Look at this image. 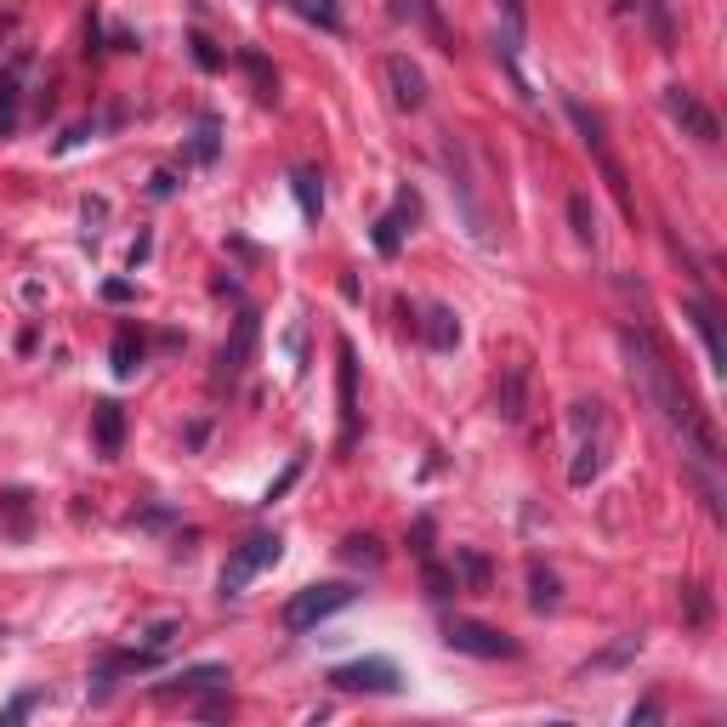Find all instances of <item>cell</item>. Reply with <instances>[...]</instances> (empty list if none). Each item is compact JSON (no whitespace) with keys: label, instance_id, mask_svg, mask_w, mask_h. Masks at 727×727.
Returning <instances> with one entry per match:
<instances>
[{"label":"cell","instance_id":"obj_1","mask_svg":"<svg viewBox=\"0 0 727 727\" xmlns=\"http://www.w3.org/2000/svg\"><path fill=\"white\" fill-rule=\"evenodd\" d=\"M625 353H631V381H637V392L648 398V404L659 409V421L671 426L676 438H682V449H693L705 466H722V438H716V426L705 421V409L693 404V392L682 387V375H676L671 353L659 347L654 330H625Z\"/></svg>","mask_w":727,"mask_h":727},{"label":"cell","instance_id":"obj_2","mask_svg":"<svg viewBox=\"0 0 727 727\" xmlns=\"http://www.w3.org/2000/svg\"><path fill=\"white\" fill-rule=\"evenodd\" d=\"M568 120H574V131H580V142H586V154L597 160V171H603V182L614 188V199H620V211L625 216H637V199H631V177H625V165L614 160V148H608V131H603V120L591 114L580 97H568Z\"/></svg>","mask_w":727,"mask_h":727},{"label":"cell","instance_id":"obj_3","mask_svg":"<svg viewBox=\"0 0 727 727\" xmlns=\"http://www.w3.org/2000/svg\"><path fill=\"white\" fill-rule=\"evenodd\" d=\"M353 603H358L353 580H324V586H302V591H296V597L284 603L279 620H284V631H296V637H302V631H319L330 614H341V608H353Z\"/></svg>","mask_w":727,"mask_h":727},{"label":"cell","instance_id":"obj_4","mask_svg":"<svg viewBox=\"0 0 727 727\" xmlns=\"http://www.w3.org/2000/svg\"><path fill=\"white\" fill-rule=\"evenodd\" d=\"M284 557V540L279 534H250L245 546H233V557H228V568H222V597H245V586L262 574V568H273Z\"/></svg>","mask_w":727,"mask_h":727},{"label":"cell","instance_id":"obj_5","mask_svg":"<svg viewBox=\"0 0 727 727\" xmlns=\"http://www.w3.org/2000/svg\"><path fill=\"white\" fill-rule=\"evenodd\" d=\"M444 642L455 654H472V659H517L523 654L517 637H506V631H495V625H483V620H444Z\"/></svg>","mask_w":727,"mask_h":727},{"label":"cell","instance_id":"obj_6","mask_svg":"<svg viewBox=\"0 0 727 727\" xmlns=\"http://www.w3.org/2000/svg\"><path fill=\"white\" fill-rule=\"evenodd\" d=\"M665 114L682 125V137L705 142V148H716V142H722V120L710 114L705 97H699L693 86H665Z\"/></svg>","mask_w":727,"mask_h":727},{"label":"cell","instance_id":"obj_7","mask_svg":"<svg viewBox=\"0 0 727 727\" xmlns=\"http://www.w3.org/2000/svg\"><path fill=\"white\" fill-rule=\"evenodd\" d=\"M330 688H341V693H398L404 688V671L392 665V659H353V665H336L330 671Z\"/></svg>","mask_w":727,"mask_h":727},{"label":"cell","instance_id":"obj_8","mask_svg":"<svg viewBox=\"0 0 727 727\" xmlns=\"http://www.w3.org/2000/svg\"><path fill=\"white\" fill-rule=\"evenodd\" d=\"M336 398H341V455L358 444V353H353V341H336Z\"/></svg>","mask_w":727,"mask_h":727},{"label":"cell","instance_id":"obj_9","mask_svg":"<svg viewBox=\"0 0 727 727\" xmlns=\"http://www.w3.org/2000/svg\"><path fill=\"white\" fill-rule=\"evenodd\" d=\"M381 69H387L392 103L404 108V114H421V108H426V74H421V63H415V57H404V52H392Z\"/></svg>","mask_w":727,"mask_h":727},{"label":"cell","instance_id":"obj_10","mask_svg":"<svg viewBox=\"0 0 727 727\" xmlns=\"http://www.w3.org/2000/svg\"><path fill=\"white\" fill-rule=\"evenodd\" d=\"M682 313H688V324L699 330V341H705V353H710V370L722 375L727 370V336H722V313L705 302V296H688L682 302Z\"/></svg>","mask_w":727,"mask_h":727},{"label":"cell","instance_id":"obj_11","mask_svg":"<svg viewBox=\"0 0 727 727\" xmlns=\"http://www.w3.org/2000/svg\"><path fill=\"white\" fill-rule=\"evenodd\" d=\"M250 347H256V313H239V330H233V341H222V353H216V381H239V370H245Z\"/></svg>","mask_w":727,"mask_h":727},{"label":"cell","instance_id":"obj_12","mask_svg":"<svg viewBox=\"0 0 727 727\" xmlns=\"http://www.w3.org/2000/svg\"><path fill=\"white\" fill-rule=\"evenodd\" d=\"M91 432H97V455L114 461L120 444H125V409L114 404V398H97V404H91Z\"/></svg>","mask_w":727,"mask_h":727},{"label":"cell","instance_id":"obj_13","mask_svg":"<svg viewBox=\"0 0 727 727\" xmlns=\"http://www.w3.org/2000/svg\"><path fill=\"white\" fill-rule=\"evenodd\" d=\"M415 330L426 336V347H432V353H455V347H461V319H455L449 307H421Z\"/></svg>","mask_w":727,"mask_h":727},{"label":"cell","instance_id":"obj_14","mask_svg":"<svg viewBox=\"0 0 727 727\" xmlns=\"http://www.w3.org/2000/svg\"><path fill=\"white\" fill-rule=\"evenodd\" d=\"M233 676L228 665H188V671H177L171 682H160V693H222Z\"/></svg>","mask_w":727,"mask_h":727},{"label":"cell","instance_id":"obj_15","mask_svg":"<svg viewBox=\"0 0 727 727\" xmlns=\"http://www.w3.org/2000/svg\"><path fill=\"white\" fill-rule=\"evenodd\" d=\"M495 409H500V421H523V409H529V370L523 364H512L506 370V381H500V392H495Z\"/></svg>","mask_w":727,"mask_h":727},{"label":"cell","instance_id":"obj_16","mask_svg":"<svg viewBox=\"0 0 727 727\" xmlns=\"http://www.w3.org/2000/svg\"><path fill=\"white\" fill-rule=\"evenodd\" d=\"M290 188H296V205H302L307 222H319L324 216V177L313 171V165H296L290 171Z\"/></svg>","mask_w":727,"mask_h":727},{"label":"cell","instance_id":"obj_17","mask_svg":"<svg viewBox=\"0 0 727 727\" xmlns=\"http://www.w3.org/2000/svg\"><path fill=\"white\" fill-rule=\"evenodd\" d=\"M455 580H461V591H489L495 568H489V557H483V551L455 546Z\"/></svg>","mask_w":727,"mask_h":727},{"label":"cell","instance_id":"obj_18","mask_svg":"<svg viewBox=\"0 0 727 727\" xmlns=\"http://www.w3.org/2000/svg\"><path fill=\"white\" fill-rule=\"evenodd\" d=\"M557 603H563V580L546 563H529V608L534 614H551Z\"/></svg>","mask_w":727,"mask_h":727},{"label":"cell","instance_id":"obj_19","mask_svg":"<svg viewBox=\"0 0 727 727\" xmlns=\"http://www.w3.org/2000/svg\"><path fill=\"white\" fill-rule=\"evenodd\" d=\"M108 358H114V375H120V381H131V375L142 370V358H148V347H142V336H137V330H120V336H114V347H108Z\"/></svg>","mask_w":727,"mask_h":727},{"label":"cell","instance_id":"obj_20","mask_svg":"<svg viewBox=\"0 0 727 727\" xmlns=\"http://www.w3.org/2000/svg\"><path fill=\"white\" fill-rule=\"evenodd\" d=\"M642 18L654 29L659 52H676V18H671V0H642Z\"/></svg>","mask_w":727,"mask_h":727},{"label":"cell","instance_id":"obj_21","mask_svg":"<svg viewBox=\"0 0 727 727\" xmlns=\"http://www.w3.org/2000/svg\"><path fill=\"white\" fill-rule=\"evenodd\" d=\"M381 557H387V551H381V540H375V534H347V540H341V563L381 568Z\"/></svg>","mask_w":727,"mask_h":727},{"label":"cell","instance_id":"obj_22","mask_svg":"<svg viewBox=\"0 0 727 727\" xmlns=\"http://www.w3.org/2000/svg\"><path fill=\"white\" fill-rule=\"evenodd\" d=\"M421 586H426V597H438V603H444V597L461 591V580H455V568H444L438 557H421Z\"/></svg>","mask_w":727,"mask_h":727},{"label":"cell","instance_id":"obj_23","mask_svg":"<svg viewBox=\"0 0 727 727\" xmlns=\"http://www.w3.org/2000/svg\"><path fill=\"white\" fill-rule=\"evenodd\" d=\"M568 228H574L580 245H597V211H591L586 194H568Z\"/></svg>","mask_w":727,"mask_h":727},{"label":"cell","instance_id":"obj_24","mask_svg":"<svg viewBox=\"0 0 727 727\" xmlns=\"http://www.w3.org/2000/svg\"><path fill=\"white\" fill-rule=\"evenodd\" d=\"M597 472H603V449H597V444H591V438H586V444L574 449V466H568V483H574V489H586V483L597 478Z\"/></svg>","mask_w":727,"mask_h":727},{"label":"cell","instance_id":"obj_25","mask_svg":"<svg viewBox=\"0 0 727 727\" xmlns=\"http://www.w3.org/2000/svg\"><path fill=\"white\" fill-rule=\"evenodd\" d=\"M370 239H375V250H381V256H398V250H404V228H398V222H392V211L387 216H375V228H370Z\"/></svg>","mask_w":727,"mask_h":727},{"label":"cell","instance_id":"obj_26","mask_svg":"<svg viewBox=\"0 0 727 727\" xmlns=\"http://www.w3.org/2000/svg\"><path fill=\"white\" fill-rule=\"evenodd\" d=\"M18 125V74L0 69V137Z\"/></svg>","mask_w":727,"mask_h":727},{"label":"cell","instance_id":"obj_27","mask_svg":"<svg viewBox=\"0 0 727 727\" xmlns=\"http://www.w3.org/2000/svg\"><path fill=\"white\" fill-rule=\"evenodd\" d=\"M307 23H319V29H341V6L336 0H290Z\"/></svg>","mask_w":727,"mask_h":727},{"label":"cell","instance_id":"obj_28","mask_svg":"<svg viewBox=\"0 0 727 727\" xmlns=\"http://www.w3.org/2000/svg\"><path fill=\"white\" fill-rule=\"evenodd\" d=\"M239 63H245L250 80H256V97H262V103H273V97H279V80H273V69H267L256 52H239Z\"/></svg>","mask_w":727,"mask_h":727},{"label":"cell","instance_id":"obj_29","mask_svg":"<svg viewBox=\"0 0 727 727\" xmlns=\"http://www.w3.org/2000/svg\"><path fill=\"white\" fill-rule=\"evenodd\" d=\"M0 512L12 517V534H29V495L23 489H6L0 495Z\"/></svg>","mask_w":727,"mask_h":727},{"label":"cell","instance_id":"obj_30","mask_svg":"<svg viewBox=\"0 0 727 727\" xmlns=\"http://www.w3.org/2000/svg\"><path fill=\"white\" fill-rule=\"evenodd\" d=\"M302 455H290V466H284V472H279V478H273V483H267V495H262V506H273V500H284V495H290V483H296V478H302Z\"/></svg>","mask_w":727,"mask_h":727},{"label":"cell","instance_id":"obj_31","mask_svg":"<svg viewBox=\"0 0 727 727\" xmlns=\"http://www.w3.org/2000/svg\"><path fill=\"white\" fill-rule=\"evenodd\" d=\"M568 421H574V432H597L603 426V404L597 398H580V404L568 409Z\"/></svg>","mask_w":727,"mask_h":727},{"label":"cell","instance_id":"obj_32","mask_svg":"<svg viewBox=\"0 0 727 727\" xmlns=\"http://www.w3.org/2000/svg\"><path fill=\"white\" fill-rule=\"evenodd\" d=\"M216 148H222V142H216V120H205L194 131V160L199 165H216Z\"/></svg>","mask_w":727,"mask_h":727},{"label":"cell","instance_id":"obj_33","mask_svg":"<svg viewBox=\"0 0 727 727\" xmlns=\"http://www.w3.org/2000/svg\"><path fill=\"white\" fill-rule=\"evenodd\" d=\"M682 603H688V620L693 625H710V597H705V586H682Z\"/></svg>","mask_w":727,"mask_h":727},{"label":"cell","instance_id":"obj_34","mask_svg":"<svg viewBox=\"0 0 727 727\" xmlns=\"http://www.w3.org/2000/svg\"><path fill=\"white\" fill-rule=\"evenodd\" d=\"M415 216H421V199H415V194H409V188H404V194H398V205H392V222H398V228H415Z\"/></svg>","mask_w":727,"mask_h":727},{"label":"cell","instance_id":"obj_35","mask_svg":"<svg viewBox=\"0 0 727 727\" xmlns=\"http://www.w3.org/2000/svg\"><path fill=\"white\" fill-rule=\"evenodd\" d=\"M35 705H40V693H18L12 705L0 710V722H6V727H12V722H23V716H29V710H35Z\"/></svg>","mask_w":727,"mask_h":727},{"label":"cell","instance_id":"obj_36","mask_svg":"<svg viewBox=\"0 0 727 727\" xmlns=\"http://www.w3.org/2000/svg\"><path fill=\"white\" fill-rule=\"evenodd\" d=\"M182 625L177 620H160V625H148V631H142V648H165V642L177 637Z\"/></svg>","mask_w":727,"mask_h":727},{"label":"cell","instance_id":"obj_37","mask_svg":"<svg viewBox=\"0 0 727 727\" xmlns=\"http://www.w3.org/2000/svg\"><path fill=\"white\" fill-rule=\"evenodd\" d=\"M188 46H194V63H199V69H222V52H216V46H211L205 35H194Z\"/></svg>","mask_w":727,"mask_h":727},{"label":"cell","instance_id":"obj_38","mask_svg":"<svg viewBox=\"0 0 727 727\" xmlns=\"http://www.w3.org/2000/svg\"><path fill=\"white\" fill-rule=\"evenodd\" d=\"M409 546H415V557H432V517H421V523H415Z\"/></svg>","mask_w":727,"mask_h":727},{"label":"cell","instance_id":"obj_39","mask_svg":"<svg viewBox=\"0 0 727 727\" xmlns=\"http://www.w3.org/2000/svg\"><path fill=\"white\" fill-rule=\"evenodd\" d=\"M148 194H154V199H171V194H177V177H171V171H154V177H148Z\"/></svg>","mask_w":727,"mask_h":727},{"label":"cell","instance_id":"obj_40","mask_svg":"<svg viewBox=\"0 0 727 727\" xmlns=\"http://www.w3.org/2000/svg\"><path fill=\"white\" fill-rule=\"evenodd\" d=\"M148 250H154V239H148V233H137V245H131V256H125V262L142 267V262H148Z\"/></svg>","mask_w":727,"mask_h":727},{"label":"cell","instance_id":"obj_41","mask_svg":"<svg viewBox=\"0 0 727 727\" xmlns=\"http://www.w3.org/2000/svg\"><path fill=\"white\" fill-rule=\"evenodd\" d=\"M637 722H659V699H642V705L631 710V727H637Z\"/></svg>","mask_w":727,"mask_h":727},{"label":"cell","instance_id":"obj_42","mask_svg":"<svg viewBox=\"0 0 727 727\" xmlns=\"http://www.w3.org/2000/svg\"><path fill=\"white\" fill-rule=\"evenodd\" d=\"M103 296H108V302H131V284H125V279H108Z\"/></svg>","mask_w":727,"mask_h":727},{"label":"cell","instance_id":"obj_43","mask_svg":"<svg viewBox=\"0 0 727 727\" xmlns=\"http://www.w3.org/2000/svg\"><path fill=\"white\" fill-rule=\"evenodd\" d=\"M228 699H205V705H199V716H211V722H216V716H228Z\"/></svg>","mask_w":727,"mask_h":727},{"label":"cell","instance_id":"obj_44","mask_svg":"<svg viewBox=\"0 0 727 727\" xmlns=\"http://www.w3.org/2000/svg\"><path fill=\"white\" fill-rule=\"evenodd\" d=\"M0 637H6V631H0Z\"/></svg>","mask_w":727,"mask_h":727}]
</instances>
